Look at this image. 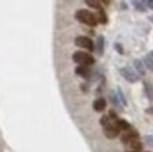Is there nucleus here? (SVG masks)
Listing matches in <instances>:
<instances>
[{
	"instance_id": "f257e3e1",
	"label": "nucleus",
	"mask_w": 153,
	"mask_h": 152,
	"mask_svg": "<svg viewBox=\"0 0 153 152\" xmlns=\"http://www.w3.org/2000/svg\"><path fill=\"white\" fill-rule=\"evenodd\" d=\"M76 19L79 20L80 23L83 24H87L90 27H94V25H97V16L93 14L91 11H88V10H77L76 11Z\"/></svg>"
},
{
	"instance_id": "f03ea898",
	"label": "nucleus",
	"mask_w": 153,
	"mask_h": 152,
	"mask_svg": "<svg viewBox=\"0 0 153 152\" xmlns=\"http://www.w3.org/2000/svg\"><path fill=\"white\" fill-rule=\"evenodd\" d=\"M73 61L76 64H79V66H91L96 62L94 58L87 52H74L73 54Z\"/></svg>"
},
{
	"instance_id": "7ed1b4c3",
	"label": "nucleus",
	"mask_w": 153,
	"mask_h": 152,
	"mask_svg": "<svg viewBox=\"0 0 153 152\" xmlns=\"http://www.w3.org/2000/svg\"><path fill=\"white\" fill-rule=\"evenodd\" d=\"M74 44L77 46H80V48L87 49V51L94 49V42L91 41V38H88V37H77L76 41H74Z\"/></svg>"
},
{
	"instance_id": "20e7f679",
	"label": "nucleus",
	"mask_w": 153,
	"mask_h": 152,
	"mask_svg": "<svg viewBox=\"0 0 153 152\" xmlns=\"http://www.w3.org/2000/svg\"><path fill=\"white\" fill-rule=\"evenodd\" d=\"M138 137H139V134H138V131H135V130H132V128H129L128 131H125L124 133V135H122V142L125 144H129V142H132V141H138Z\"/></svg>"
},
{
	"instance_id": "39448f33",
	"label": "nucleus",
	"mask_w": 153,
	"mask_h": 152,
	"mask_svg": "<svg viewBox=\"0 0 153 152\" xmlns=\"http://www.w3.org/2000/svg\"><path fill=\"white\" fill-rule=\"evenodd\" d=\"M121 73L124 75V78L126 80H129V82H136L138 80V75L135 72L134 69H131V68H122L121 69Z\"/></svg>"
},
{
	"instance_id": "423d86ee",
	"label": "nucleus",
	"mask_w": 153,
	"mask_h": 152,
	"mask_svg": "<svg viewBox=\"0 0 153 152\" xmlns=\"http://www.w3.org/2000/svg\"><path fill=\"white\" fill-rule=\"evenodd\" d=\"M118 133H120V131H118V130L115 128V125H112L111 123L104 127V134H105L107 138H115L117 135H118Z\"/></svg>"
},
{
	"instance_id": "0eeeda50",
	"label": "nucleus",
	"mask_w": 153,
	"mask_h": 152,
	"mask_svg": "<svg viewBox=\"0 0 153 152\" xmlns=\"http://www.w3.org/2000/svg\"><path fill=\"white\" fill-rule=\"evenodd\" d=\"M105 104H107V101L104 97H98V99H96L93 103V109L96 111H102L104 109H105Z\"/></svg>"
},
{
	"instance_id": "6e6552de",
	"label": "nucleus",
	"mask_w": 153,
	"mask_h": 152,
	"mask_svg": "<svg viewBox=\"0 0 153 152\" xmlns=\"http://www.w3.org/2000/svg\"><path fill=\"white\" fill-rule=\"evenodd\" d=\"M114 125H115V128L118 130V131H128V130L131 128V125L128 124L125 120H121V118H117Z\"/></svg>"
},
{
	"instance_id": "1a4fd4ad",
	"label": "nucleus",
	"mask_w": 153,
	"mask_h": 152,
	"mask_svg": "<svg viewBox=\"0 0 153 152\" xmlns=\"http://www.w3.org/2000/svg\"><path fill=\"white\" fill-rule=\"evenodd\" d=\"M76 73L79 76H82V78H90L91 72L88 69V66H77L76 68Z\"/></svg>"
},
{
	"instance_id": "9d476101",
	"label": "nucleus",
	"mask_w": 153,
	"mask_h": 152,
	"mask_svg": "<svg viewBox=\"0 0 153 152\" xmlns=\"http://www.w3.org/2000/svg\"><path fill=\"white\" fill-rule=\"evenodd\" d=\"M126 148H128V151L129 152H140L142 149V144L139 141H132V142L126 144Z\"/></svg>"
},
{
	"instance_id": "9b49d317",
	"label": "nucleus",
	"mask_w": 153,
	"mask_h": 152,
	"mask_svg": "<svg viewBox=\"0 0 153 152\" xmlns=\"http://www.w3.org/2000/svg\"><path fill=\"white\" fill-rule=\"evenodd\" d=\"M96 51H97L98 55H101L102 51H104V37L102 35H100L96 41Z\"/></svg>"
},
{
	"instance_id": "f8f14e48",
	"label": "nucleus",
	"mask_w": 153,
	"mask_h": 152,
	"mask_svg": "<svg viewBox=\"0 0 153 152\" xmlns=\"http://www.w3.org/2000/svg\"><path fill=\"white\" fill-rule=\"evenodd\" d=\"M135 68H136V73L138 75H145V65L140 62L139 59H135Z\"/></svg>"
},
{
	"instance_id": "ddd939ff",
	"label": "nucleus",
	"mask_w": 153,
	"mask_h": 152,
	"mask_svg": "<svg viewBox=\"0 0 153 152\" xmlns=\"http://www.w3.org/2000/svg\"><path fill=\"white\" fill-rule=\"evenodd\" d=\"M145 64H146V66H148L149 69L153 70V51H150L148 55H146V58H145Z\"/></svg>"
},
{
	"instance_id": "4468645a",
	"label": "nucleus",
	"mask_w": 153,
	"mask_h": 152,
	"mask_svg": "<svg viewBox=\"0 0 153 152\" xmlns=\"http://www.w3.org/2000/svg\"><path fill=\"white\" fill-rule=\"evenodd\" d=\"M115 94H117V97H118V100L121 101V104H122V106L125 107V106H126V99H125V96H124V93H122V90H121L120 88L117 89V93H115Z\"/></svg>"
},
{
	"instance_id": "2eb2a0df",
	"label": "nucleus",
	"mask_w": 153,
	"mask_h": 152,
	"mask_svg": "<svg viewBox=\"0 0 153 152\" xmlns=\"http://www.w3.org/2000/svg\"><path fill=\"white\" fill-rule=\"evenodd\" d=\"M110 99H111V101H112V104H114V106L115 107H120V106H122V104H121V101L118 100V97H117V94L114 92H111L110 93Z\"/></svg>"
},
{
	"instance_id": "dca6fc26",
	"label": "nucleus",
	"mask_w": 153,
	"mask_h": 152,
	"mask_svg": "<svg viewBox=\"0 0 153 152\" xmlns=\"http://www.w3.org/2000/svg\"><path fill=\"white\" fill-rule=\"evenodd\" d=\"M97 19H100L98 21H100L101 24H105V23H107V16H105V11H104L102 9L98 10V17H97Z\"/></svg>"
},
{
	"instance_id": "f3484780",
	"label": "nucleus",
	"mask_w": 153,
	"mask_h": 152,
	"mask_svg": "<svg viewBox=\"0 0 153 152\" xmlns=\"http://www.w3.org/2000/svg\"><path fill=\"white\" fill-rule=\"evenodd\" d=\"M134 6H136V10H140V11H145V10H146L143 1H134Z\"/></svg>"
},
{
	"instance_id": "a211bd4d",
	"label": "nucleus",
	"mask_w": 153,
	"mask_h": 152,
	"mask_svg": "<svg viewBox=\"0 0 153 152\" xmlns=\"http://www.w3.org/2000/svg\"><path fill=\"white\" fill-rule=\"evenodd\" d=\"M86 4L91 6V7H94V9H97V10L102 9V7H100V3H98V1H91V0H87V1H86Z\"/></svg>"
},
{
	"instance_id": "6ab92c4d",
	"label": "nucleus",
	"mask_w": 153,
	"mask_h": 152,
	"mask_svg": "<svg viewBox=\"0 0 153 152\" xmlns=\"http://www.w3.org/2000/svg\"><path fill=\"white\" fill-rule=\"evenodd\" d=\"M100 123H101L102 127H105V125H107V124H110L111 121H110V117H108V115H102L101 120H100Z\"/></svg>"
},
{
	"instance_id": "aec40b11",
	"label": "nucleus",
	"mask_w": 153,
	"mask_h": 152,
	"mask_svg": "<svg viewBox=\"0 0 153 152\" xmlns=\"http://www.w3.org/2000/svg\"><path fill=\"white\" fill-rule=\"evenodd\" d=\"M115 49L120 52V54H124V49H122V46H121V44H115Z\"/></svg>"
},
{
	"instance_id": "412c9836",
	"label": "nucleus",
	"mask_w": 153,
	"mask_h": 152,
	"mask_svg": "<svg viewBox=\"0 0 153 152\" xmlns=\"http://www.w3.org/2000/svg\"><path fill=\"white\" fill-rule=\"evenodd\" d=\"M146 4H148L150 9H153V0H150V1H146Z\"/></svg>"
},
{
	"instance_id": "4be33fe9",
	"label": "nucleus",
	"mask_w": 153,
	"mask_h": 152,
	"mask_svg": "<svg viewBox=\"0 0 153 152\" xmlns=\"http://www.w3.org/2000/svg\"><path fill=\"white\" fill-rule=\"evenodd\" d=\"M148 113H150V114H153V107H150V109H149V110H148Z\"/></svg>"
},
{
	"instance_id": "5701e85b",
	"label": "nucleus",
	"mask_w": 153,
	"mask_h": 152,
	"mask_svg": "<svg viewBox=\"0 0 153 152\" xmlns=\"http://www.w3.org/2000/svg\"><path fill=\"white\" fill-rule=\"evenodd\" d=\"M149 19H150V21H152V23H153V16H150V17H149Z\"/></svg>"
}]
</instances>
